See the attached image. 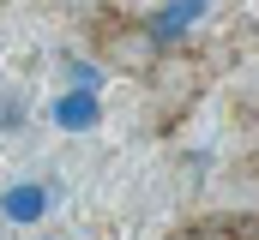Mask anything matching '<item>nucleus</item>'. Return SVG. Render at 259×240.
Here are the masks:
<instances>
[{"label": "nucleus", "mask_w": 259, "mask_h": 240, "mask_svg": "<svg viewBox=\"0 0 259 240\" xmlns=\"http://www.w3.org/2000/svg\"><path fill=\"white\" fill-rule=\"evenodd\" d=\"M0 204H6V216H12V222H36V216L49 210V192H42V186H12Z\"/></svg>", "instance_id": "f03ea898"}, {"label": "nucleus", "mask_w": 259, "mask_h": 240, "mask_svg": "<svg viewBox=\"0 0 259 240\" xmlns=\"http://www.w3.org/2000/svg\"><path fill=\"white\" fill-rule=\"evenodd\" d=\"M193 18H199V0H175V6H163V12H157V36H181Z\"/></svg>", "instance_id": "7ed1b4c3"}, {"label": "nucleus", "mask_w": 259, "mask_h": 240, "mask_svg": "<svg viewBox=\"0 0 259 240\" xmlns=\"http://www.w3.org/2000/svg\"><path fill=\"white\" fill-rule=\"evenodd\" d=\"M55 126H66V132H91V126H97V96H91V90H66L61 102H55Z\"/></svg>", "instance_id": "f257e3e1"}]
</instances>
